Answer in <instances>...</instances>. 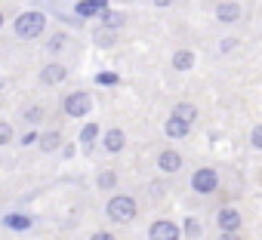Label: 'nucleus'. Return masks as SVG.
I'll list each match as a JSON object with an SVG mask.
<instances>
[{"label": "nucleus", "instance_id": "15", "mask_svg": "<svg viewBox=\"0 0 262 240\" xmlns=\"http://www.w3.org/2000/svg\"><path fill=\"white\" fill-rule=\"evenodd\" d=\"M62 145V136L59 133H43L40 136V151H56Z\"/></svg>", "mask_w": 262, "mask_h": 240}, {"label": "nucleus", "instance_id": "27", "mask_svg": "<svg viewBox=\"0 0 262 240\" xmlns=\"http://www.w3.org/2000/svg\"><path fill=\"white\" fill-rule=\"evenodd\" d=\"M90 240H114V237H111V234H105V231H99V234H93Z\"/></svg>", "mask_w": 262, "mask_h": 240}, {"label": "nucleus", "instance_id": "24", "mask_svg": "<svg viewBox=\"0 0 262 240\" xmlns=\"http://www.w3.org/2000/svg\"><path fill=\"white\" fill-rule=\"evenodd\" d=\"M62 46H65V40H62V34H59L56 40H50V53H59Z\"/></svg>", "mask_w": 262, "mask_h": 240}, {"label": "nucleus", "instance_id": "13", "mask_svg": "<svg viewBox=\"0 0 262 240\" xmlns=\"http://www.w3.org/2000/svg\"><path fill=\"white\" fill-rule=\"evenodd\" d=\"M167 136H173V139H185V136H188V124H182V120L170 117V120H167Z\"/></svg>", "mask_w": 262, "mask_h": 240}, {"label": "nucleus", "instance_id": "14", "mask_svg": "<svg viewBox=\"0 0 262 240\" xmlns=\"http://www.w3.org/2000/svg\"><path fill=\"white\" fill-rule=\"evenodd\" d=\"M102 25H105L108 31L120 28V25H123V13H111V10H102Z\"/></svg>", "mask_w": 262, "mask_h": 240}, {"label": "nucleus", "instance_id": "29", "mask_svg": "<svg viewBox=\"0 0 262 240\" xmlns=\"http://www.w3.org/2000/svg\"><path fill=\"white\" fill-rule=\"evenodd\" d=\"M93 4H96L99 10H105V7H108V0H93Z\"/></svg>", "mask_w": 262, "mask_h": 240}, {"label": "nucleus", "instance_id": "16", "mask_svg": "<svg viewBox=\"0 0 262 240\" xmlns=\"http://www.w3.org/2000/svg\"><path fill=\"white\" fill-rule=\"evenodd\" d=\"M191 62H194V56H191L188 50H182V53H176V56H173V68H179V71H188V68H191Z\"/></svg>", "mask_w": 262, "mask_h": 240}, {"label": "nucleus", "instance_id": "5", "mask_svg": "<svg viewBox=\"0 0 262 240\" xmlns=\"http://www.w3.org/2000/svg\"><path fill=\"white\" fill-rule=\"evenodd\" d=\"M148 240H179V228H176L173 222L161 219V222H155V225H151Z\"/></svg>", "mask_w": 262, "mask_h": 240}, {"label": "nucleus", "instance_id": "12", "mask_svg": "<svg viewBox=\"0 0 262 240\" xmlns=\"http://www.w3.org/2000/svg\"><path fill=\"white\" fill-rule=\"evenodd\" d=\"M4 225L13 228V231H28V228H31V215H19V212H13V215L4 219Z\"/></svg>", "mask_w": 262, "mask_h": 240}, {"label": "nucleus", "instance_id": "3", "mask_svg": "<svg viewBox=\"0 0 262 240\" xmlns=\"http://www.w3.org/2000/svg\"><path fill=\"white\" fill-rule=\"evenodd\" d=\"M90 108H93V102H90L86 92H71V95L65 99V114H68V117H83Z\"/></svg>", "mask_w": 262, "mask_h": 240}, {"label": "nucleus", "instance_id": "18", "mask_svg": "<svg viewBox=\"0 0 262 240\" xmlns=\"http://www.w3.org/2000/svg\"><path fill=\"white\" fill-rule=\"evenodd\" d=\"M74 13H77V16H83V19H90V16H96V13H102V10L93 4V0H80V4L74 7Z\"/></svg>", "mask_w": 262, "mask_h": 240}, {"label": "nucleus", "instance_id": "10", "mask_svg": "<svg viewBox=\"0 0 262 240\" xmlns=\"http://www.w3.org/2000/svg\"><path fill=\"white\" fill-rule=\"evenodd\" d=\"M123 142H126V139H123V133H120V130H108V133H105V151L117 154V151L123 148Z\"/></svg>", "mask_w": 262, "mask_h": 240}, {"label": "nucleus", "instance_id": "1", "mask_svg": "<svg viewBox=\"0 0 262 240\" xmlns=\"http://www.w3.org/2000/svg\"><path fill=\"white\" fill-rule=\"evenodd\" d=\"M43 25H47L43 13L31 10V13H22V16L16 19V34H19L22 40H34V37H40V34H43Z\"/></svg>", "mask_w": 262, "mask_h": 240}, {"label": "nucleus", "instance_id": "23", "mask_svg": "<svg viewBox=\"0 0 262 240\" xmlns=\"http://www.w3.org/2000/svg\"><path fill=\"white\" fill-rule=\"evenodd\" d=\"M250 142H253V148H262V127H256V130H253Z\"/></svg>", "mask_w": 262, "mask_h": 240}, {"label": "nucleus", "instance_id": "26", "mask_svg": "<svg viewBox=\"0 0 262 240\" xmlns=\"http://www.w3.org/2000/svg\"><path fill=\"white\" fill-rule=\"evenodd\" d=\"M34 139H37V133H25V136H22V145H31Z\"/></svg>", "mask_w": 262, "mask_h": 240}, {"label": "nucleus", "instance_id": "21", "mask_svg": "<svg viewBox=\"0 0 262 240\" xmlns=\"http://www.w3.org/2000/svg\"><path fill=\"white\" fill-rule=\"evenodd\" d=\"M185 234H191V237H198V234H201V225H198V219H185Z\"/></svg>", "mask_w": 262, "mask_h": 240}, {"label": "nucleus", "instance_id": "8", "mask_svg": "<svg viewBox=\"0 0 262 240\" xmlns=\"http://www.w3.org/2000/svg\"><path fill=\"white\" fill-rule=\"evenodd\" d=\"M216 19L219 22H237L241 19V7L237 4H219L216 7Z\"/></svg>", "mask_w": 262, "mask_h": 240}, {"label": "nucleus", "instance_id": "30", "mask_svg": "<svg viewBox=\"0 0 262 240\" xmlns=\"http://www.w3.org/2000/svg\"><path fill=\"white\" fill-rule=\"evenodd\" d=\"M155 4H158V7H170V4H173V0H155Z\"/></svg>", "mask_w": 262, "mask_h": 240}, {"label": "nucleus", "instance_id": "22", "mask_svg": "<svg viewBox=\"0 0 262 240\" xmlns=\"http://www.w3.org/2000/svg\"><path fill=\"white\" fill-rule=\"evenodd\" d=\"M25 117L31 120V124H37V120L43 117V111H40V108H28V111H25Z\"/></svg>", "mask_w": 262, "mask_h": 240}, {"label": "nucleus", "instance_id": "4", "mask_svg": "<svg viewBox=\"0 0 262 240\" xmlns=\"http://www.w3.org/2000/svg\"><path fill=\"white\" fill-rule=\"evenodd\" d=\"M216 185H219V176H216L213 170H198V173L191 176V188H194L198 194H210V191H216Z\"/></svg>", "mask_w": 262, "mask_h": 240}, {"label": "nucleus", "instance_id": "2", "mask_svg": "<svg viewBox=\"0 0 262 240\" xmlns=\"http://www.w3.org/2000/svg\"><path fill=\"white\" fill-rule=\"evenodd\" d=\"M105 209H108L111 222H120V225L136 219V200H133V197H123V194H120V197H111Z\"/></svg>", "mask_w": 262, "mask_h": 240}, {"label": "nucleus", "instance_id": "7", "mask_svg": "<svg viewBox=\"0 0 262 240\" xmlns=\"http://www.w3.org/2000/svg\"><path fill=\"white\" fill-rule=\"evenodd\" d=\"M216 222H219L222 231H237V228H241V215H237V209H219Z\"/></svg>", "mask_w": 262, "mask_h": 240}, {"label": "nucleus", "instance_id": "9", "mask_svg": "<svg viewBox=\"0 0 262 240\" xmlns=\"http://www.w3.org/2000/svg\"><path fill=\"white\" fill-rule=\"evenodd\" d=\"M158 166H161L164 173H176V170L182 166V157H179L176 151H164V154L158 157Z\"/></svg>", "mask_w": 262, "mask_h": 240}, {"label": "nucleus", "instance_id": "11", "mask_svg": "<svg viewBox=\"0 0 262 240\" xmlns=\"http://www.w3.org/2000/svg\"><path fill=\"white\" fill-rule=\"evenodd\" d=\"M173 117H176V120H182V124H188V127H191V120L198 117V111H194V105L182 102V105H176V108H173Z\"/></svg>", "mask_w": 262, "mask_h": 240}, {"label": "nucleus", "instance_id": "25", "mask_svg": "<svg viewBox=\"0 0 262 240\" xmlns=\"http://www.w3.org/2000/svg\"><path fill=\"white\" fill-rule=\"evenodd\" d=\"M96 80H99V83H117V74H108V71H105V74H99Z\"/></svg>", "mask_w": 262, "mask_h": 240}, {"label": "nucleus", "instance_id": "17", "mask_svg": "<svg viewBox=\"0 0 262 240\" xmlns=\"http://www.w3.org/2000/svg\"><path fill=\"white\" fill-rule=\"evenodd\" d=\"M96 136H99V127H96V124H86V127L80 130V145L90 148V145L96 142Z\"/></svg>", "mask_w": 262, "mask_h": 240}, {"label": "nucleus", "instance_id": "19", "mask_svg": "<svg viewBox=\"0 0 262 240\" xmlns=\"http://www.w3.org/2000/svg\"><path fill=\"white\" fill-rule=\"evenodd\" d=\"M114 185H117L114 173H99V188H114Z\"/></svg>", "mask_w": 262, "mask_h": 240}, {"label": "nucleus", "instance_id": "6", "mask_svg": "<svg viewBox=\"0 0 262 240\" xmlns=\"http://www.w3.org/2000/svg\"><path fill=\"white\" fill-rule=\"evenodd\" d=\"M65 77H68V71H65L62 65H56V62H53V65H47V68L40 71V80H43L47 86H53V83H62Z\"/></svg>", "mask_w": 262, "mask_h": 240}, {"label": "nucleus", "instance_id": "20", "mask_svg": "<svg viewBox=\"0 0 262 240\" xmlns=\"http://www.w3.org/2000/svg\"><path fill=\"white\" fill-rule=\"evenodd\" d=\"M13 139V127L10 124H0V145H7Z\"/></svg>", "mask_w": 262, "mask_h": 240}, {"label": "nucleus", "instance_id": "31", "mask_svg": "<svg viewBox=\"0 0 262 240\" xmlns=\"http://www.w3.org/2000/svg\"><path fill=\"white\" fill-rule=\"evenodd\" d=\"M0 28H4V16H0Z\"/></svg>", "mask_w": 262, "mask_h": 240}, {"label": "nucleus", "instance_id": "28", "mask_svg": "<svg viewBox=\"0 0 262 240\" xmlns=\"http://www.w3.org/2000/svg\"><path fill=\"white\" fill-rule=\"evenodd\" d=\"M219 240H237V234H234V231H222V237H219Z\"/></svg>", "mask_w": 262, "mask_h": 240}]
</instances>
